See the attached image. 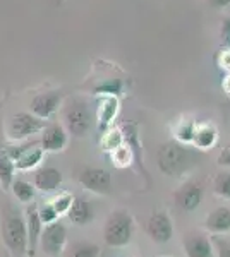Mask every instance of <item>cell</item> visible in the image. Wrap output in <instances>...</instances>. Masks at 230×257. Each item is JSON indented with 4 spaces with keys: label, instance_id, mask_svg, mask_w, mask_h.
I'll return each instance as SVG.
<instances>
[{
    "label": "cell",
    "instance_id": "21",
    "mask_svg": "<svg viewBox=\"0 0 230 257\" xmlns=\"http://www.w3.org/2000/svg\"><path fill=\"white\" fill-rule=\"evenodd\" d=\"M117 110H119V103H117V99L114 96L103 98L102 106L98 108V117H100V122H102V128H107L108 123L114 120Z\"/></svg>",
    "mask_w": 230,
    "mask_h": 257
},
{
    "label": "cell",
    "instance_id": "1",
    "mask_svg": "<svg viewBox=\"0 0 230 257\" xmlns=\"http://www.w3.org/2000/svg\"><path fill=\"white\" fill-rule=\"evenodd\" d=\"M2 242L12 257H24L28 254V231L24 218L19 213H9L2 219L0 226Z\"/></svg>",
    "mask_w": 230,
    "mask_h": 257
},
{
    "label": "cell",
    "instance_id": "29",
    "mask_svg": "<svg viewBox=\"0 0 230 257\" xmlns=\"http://www.w3.org/2000/svg\"><path fill=\"white\" fill-rule=\"evenodd\" d=\"M211 245L216 250L218 257H230V238L223 237H211Z\"/></svg>",
    "mask_w": 230,
    "mask_h": 257
},
{
    "label": "cell",
    "instance_id": "5",
    "mask_svg": "<svg viewBox=\"0 0 230 257\" xmlns=\"http://www.w3.org/2000/svg\"><path fill=\"white\" fill-rule=\"evenodd\" d=\"M91 113L85 101L74 99L64 108V128L69 134L83 138L91 127Z\"/></svg>",
    "mask_w": 230,
    "mask_h": 257
},
{
    "label": "cell",
    "instance_id": "24",
    "mask_svg": "<svg viewBox=\"0 0 230 257\" xmlns=\"http://www.w3.org/2000/svg\"><path fill=\"white\" fill-rule=\"evenodd\" d=\"M122 141H124V136L119 128H110V131L105 134L103 138L102 144H103V149H108V151H115L117 148L122 146Z\"/></svg>",
    "mask_w": 230,
    "mask_h": 257
},
{
    "label": "cell",
    "instance_id": "22",
    "mask_svg": "<svg viewBox=\"0 0 230 257\" xmlns=\"http://www.w3.org/2000/svg\"><path fill=\"white\" fill-rule=\"evenodd\" d=\"M11 190L14 194V197L21 202H29L35 197V185H31L26 180H21V178L12 182Z\"/></svg>",
    "mask_w": 230,
    "mask_h": 257
},
{
    "label": "cell",
    "instance_id": "13",
    "mask_svg": "<svg viewBox=\"0 0 230 257\" xmlns=\"http://www.w3.org/2000/svg\"><path fill=\"white\" fill-rule=\"evenodd\" d=\"M33 185H35V189H38L40 192H43V194L55 192L62 185L60 170H57L53 167H43V168L36 170L35 177H33Z\"/></svg>",
    "mask_w": 230,
    "mask_h": 257
},
{
    "label": "cell",
    "instance_id": "3",
    "mask_svg": "<svg viewBox=\"0 0 230 257\" xmlns=\"http://www.w3.org/2000/svg\"><path fill=\"white\" fill-rule=\"evenodd\" d=\"M191 155L182 144L175 143H165L158 149V168L162 173L169 177H179L189 167Z\"/></svg>",
    "mask_w": 230,
    "mask_h": 257
},
{
    "label": "cell",
    "instance_id": "26",
    "mask_svg": "<svg viewBox=\"0 0 230 257\" xmlns=\"http://www.w3.org/2000/svg\"><path fill=\"white\" fill-rule=\"evenodd\" d=\"M194 127H196L194 122H182L181 125L177 127V131H175V138L181 141L182 144H191L192 134H194Z\"/></svg>",
    "mask_w": 230,
    "mask_h": 257
},
{
    "label": "cell",
    "instance_id": "15",
    "mask_svg": "<svg viewBox=\"0 0 230 257\" xmlns=\"http://www.w3.org/2000/svg\"><path fill=\"white\" fill-rule=\"evenodd\" d=\"M204 226L211 233H227V231H230V208L218 206L211 213H208L206 219H204Z\"/></svg>",
    "mask_w": 230,
    "mask_h": 257
},
{
    "label": "cell",
    "instance_id": "18",
    "mask_svg": "<svg viewBox=\"0 0 230 257\" xmlns=\"http://www.w3.org/2000/svg\"><path fill=\"white\" fill-rule=\"evenodd\" d=\"M41 160H43V149L38 146V143H35L14 161V167L16 170H23V172L24 170H33L38 167Z\"/></svg>",
    "mask_w": 230,
    "mask_h": 257
},
{
    "label": "cell",
    "instance_id": "11",
    "mask_svg": "<svg viewBox=\"0 0 230 257\" xmlns=\"http://www.w3.org/2000/svg\"><path fill=\"white\" fill-rule=\"evenodd\" d=\"M62 103L60 91H47V93L36 94L31 99V113L41 120H47L57 111Z\"/></svg>",
    "mask_w": 230,
    "mask_h": 257
},
{
    "label": "cell",
    "instance_id": "10",
    "mask_svg": "<svg viewBox=\"0 0 230 257\" xmlns=\"http://www.w3.org/2000/svg\"><path fill=\"white\" fill-rule=\"evenodd\" d=\"M174 201L177 204V208L184 211H194L199 208L203 201V187L199 182H186L182 184V187L174 194Z\"/></svg>",
    "mask_w": 230,
    "mask_h": 257
},
{
    "label": "cell",
    "instance_id": "23",
    "mask_svg": "<svg viewBox=\"0 0 230 257\" xmlns=\"http://www.w3.org/2000/svg\"><path fill=\"white\" fill-rule=\"evenodd\" d=\"M213 192L221 199H230V172H220L213 178Z\"/></svg>",
    "mask_w": 230,
    "mask_h": 257
},
{
    "label": "cell",
    "instance_id": "14",
    "mask_svg": "<svg viewBox=\"0 0 230 257\" xmlns=\"http://www.w3.org/2000/svg\"><path fill=\"white\" fill-rule=\"evenodd\" d=\"M184 250L187 257H211V240L201 233H187L184 237Z\"/></svg>",
    "mask_w": 230,
    "mask_h": 257
},
{
    "label": "cell",
    "instance_id": "8",
    "mask_svg": "<svg viewBox=\"0 0 230 257\" xmlns=\"http://www.w3.org/2000/svg\"><path fill=\"white\" fill-rule=\"evenodd\" d=\"M146 231L149 238L157 243H167L174 237V223L172 218L165 211H155L146 223Z\"/></svg>",
    "mask_w": 230,
    "mask_h": 257
},
{
    "label": "cell",
    "instance_id": "7",
    "mask_svg": "<svg viewBox=\"0 0 230 257\" xmlns=\"http://www.w3.org/2000/svg\"><path fill=\"white\" fill-rule=\"evenodd\" d=\"M65 242H67V230H65L64 223L53 221L43 226L38 245L47 255L55 257L65 248Z\"/></svg>",
    "mask_w": 230,
    "mask_h": 257
},
{
    "label": "cell",
    "instance_id": "16",
    "mask_svg": "<svg viewBox=\"0 0 230 257\" xmlns=\"http://www.w3.org/2000/svg\"><path fill=\"white\" fill-rule=\"evenodd\" d=\"M67 218L70 219V223L78 226H83L86 223H90L93 219V208H91L90 201L81 196L74 197L72 204L67 211Z\"/></svg>",
    "mask_w": 230,
    "mask_h": 257
},
{
    "label": "cell",
    "instance_id": "19",
    "mask_svg": "<svg viewBox=\"0 0 230 257\" xmlns=\"http://www.w3.org/2000/svg\"><path fill=\"white\" fill-rule=\"evenodd\" d=\"M65 257H100V247L90 240H79L65 250Z\"/></svg>",
    "mask_w": 230,
    "mask_h": 257
},
{
    "label": "cell",
    "instance_id": "2",
    "mask_svg": "<svg viewBox=\"0 0 230 257\" xmlns=\"http://www.w3.org/2000/svg\"><path fill=\"white\" fill-rule=\"evenodd\" d=\"M134 233L132 216L124 209L112 211L103 226V240L108 247H125Z\"/></svg>",
    "mask_w": 230,
    "mask_h": 257
},
{
    "label": "cell",
    "instance_id": "4",
    "mask_svg": "<svg viewBox=\"0 0 230 257\" xmlns=\"http://www.w3.org/2000/svg\"><path fill=\"white\" fill-rule=\"evenodd\" d=\"M45 120L35 117L33 113L28 111H19V113L12 115L7 123V138L16 143L31 138L33 134H38L45 128Z\"/></svg>",
    "mask_w": 230,
    "mask_h": 257
},
{
    "label": "cell",
    "instance_id": "32",
    "mask_svg": "<svg viewBox=\"0 0 230 257\" xmlns=\"http://www.w3.org/2000/svg\"><path fill=\"white\" fill-rule=\"evenodd\" d=\"M213 7H218V9H223V7L230 6V0H210Z\"/></svg>",
    "mask_w": 230,
    "mask_h": 257
},
{
    "label": "cell",
    "instance_id": "20",
    "mask_svg": "<svg viewBox=\"0 0 230 257\" xmlns=\"http://www.w3.org/2000/svg\"><path fill=\"white\" fill-rule=\"evenodd\" d=\"M14 173L16 167L6 153H0V185L4 189H11L12 182H14Z\"/></svg>",
    "mask_w": 230,
    "mask_h": 257
},
{
    "label": "cell",
    "instance_id": "9",
    "mask_svg": "<svg viewBox=\"0 0 230 257\" xmlns=\"http://www.w3.org/2000/svg\"><path fill=\"white\" fill-rule=\"evenodd\" d=\"M67 131L60 123H48L41 131V139H40V148L43 149V153H58L64 151L67 146Z\"/></svg>",
    "mask_w": 230,
    "mask_h": 257
},
{
    "label": "cell",
    "instance_id": "28",
    "mask_svg": "<svg viewBox=\"0 0 230 257\" xmlns=\"http://www.w3.org/2000/svg\"><path fill=\"white\" fill-rule=\"evenodd\" d=\"M98 94H107V96H115L122 91V82L120 81H107L103 84H100L98 88L95 89Z\"/></svg>",
    "mask_w": 230,
    "mask_h": 257
},
{
    "label": "cell",
    "instance_id": "6",
    "mask_svg": "<svg viewBox=\"0 0 230 257\" xmlns=\"http://www.w3.org/2000/svg\"><path fill=\"white\" fill-rule=\"evenodd\" d=\"M78 180L86 190L98 196H108L112 192V175L105 168L88 167L79 172Z\"/></svg>",
    "mask_w": 230,
    "mask_h": 257
},
{
    "label": "cell",
    "instance_id": "12",
    "mask_svg": "<svg viewBox=\"0 0 230 257\" xmlns=\"http://www.w3.org/2000/svg\"><path fill=\"white\" fill-rule=\"evenodd\" d=\"M24 223H26V231H28V254L35 255L36 247L40 243L41 231H43V223L40 219L38 214V206L29 204L24 213Z\"/></svg>",
    "mask_w": 230,
    "mask_h": 257
},
{
    "label": "cell",
    "instance_id": "25",
    "mask_svg": "<svg viewBox=\"0 0 230 257\" xmlns=\"http://www.w3.org/2000/svg\"><path fill=\"white\" fill-rule=\"evenodd\" d=\"M72 201H74V197L70 196L69 192H62L52 201V206H53V209L57 211L58 216H62V214H67V211L70 208V204H72Z\"/></svg>",
    "mask_w": 230,
    "mask_h": 257
},
{
    "label": "cell",
    "instance_id": "33",
    "mask_svg": "<svg viewBox=\"0 0 230 257\" xmlns=\"http://www.w3.org/2000/svg\"><path fill=\"white\" fill-rule=\"evenodd\" d=\"M155 257H167V255H155Z\"/></svg>",
    "mask_w": 230,
    "mask_h": 257
},
{
    "label": "cell",
    "instance_id": "27",
    "mask_svg": "<svg viewBox=\"0 0 230 257\" xmlns=\"http://www.w3.org/2000/svg\"><path fill=\"white\" fill-rule=\"evenodd\" d=\"M38 214H40V219L43 225H50V223L57 221V218H58V214H57V211L53 209L52 202H45V204L38 206Z\"/></svg>",
    "mask_w": 230,
    "mask_h": 257
},
{
    "label": "cell",
    "instance_id": "30",
    "mask_svg": "<svg viewBox=\"0 0 230 257\" xmlns=\"http://www.w3.org/2000/svg\"><path fill=\"white\" fill-rule=\"evenodd\" d=\"M220 38H221V45L227 50H230V18H225L221 21Z\"/></svg>",
    "mask_w": 230,
    "mask_h": 257
},
{
    "label": "cell",
    "instance_id": "31",
    "mask_svg": "<svg viewBox=\"0 0 230 257\" xmlns=\"http://www.w3.org/2000/svg\"><path fill=\"white\" fill-rule=\"evenodd\" d=\"M216 163H218V167H230V144L221 149L218 158H216Z\"/></svg>",
    "mask_w": 230,
    "mask_h": 257
},
{
    "label": "cell",
    "instance_id": "17",
    "mask_svg": "<svg viewBox=\"0 0 230 257\" xmlns=\"http://www.w3.org/2000/svg\"><path fill=\"white\" fill-rule=\"evenodd\" d=\"M218 134H216V128L208 123H198L194 127V134H192L191 144H194L198 149H210L215 146Z\"/></svg>",
    "mask_w": 230,
    "mask_h": 257
}]
</instances>
